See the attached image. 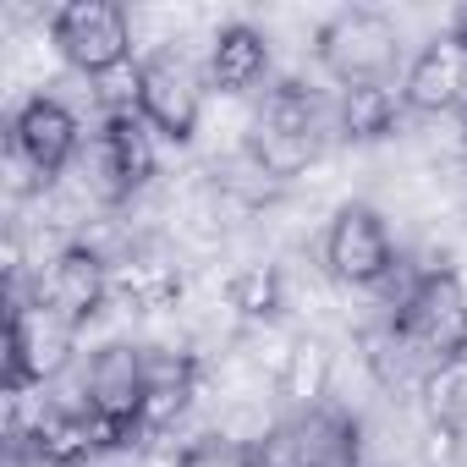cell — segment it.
Listing matches in <instances>:
<instances>
[{"label": "cell", "instance_id": "1", "mask_svg": "<svg viewBox=\"0 0 467 467\" xmlns=\"http://www.w3.org/2000/svg\"><path fill=\"white\" fill-rule=\"evenodd\" d=\"M390 330H396L429 368L462 358V352H467V292H462V281H456L451 270L423 275V281L407 292V303L396 308V325H390Z\"/></svg>", "mask_w": 467, "mask_h": 467}, {"label": "cell", "instance_id": "2", "mask_svg": "<svg viewBox=\"0 0 467 467\" xmlns=\"http://www.w3.org/2000/svg\"><path fill=\"white\" fill-rule=\"evenodd\" d=\"M319 61L347 88L379 83L385 67L396 61V28L379 12H341V17H330L319 28Z\"/></svg>", "mask_w": 467, "mask_h": 467}, {"label": "cell", "instance_id": "3", "mask_svg": "<svg viewBox=\"0 0 467 467\" xmlns=\"http://www.w3.org/2000/svg\"><path fill=\"white\" fill-rule=\"evenodd\" d=\"M50 34H56L61 56H67L78 72H88V78L116 72V67L127 61V50H132L127 17L110 6V0H72V6L56 12Z\"/></svg>", "mask_w": 467, "mask_h": 467}, {"label": "cell", "instance_id": "4", "mask_svg": "<svg viewBox=\"0 0 467 467\" xmlns=\"http://www.w3.org/2000/svg\"><path fill=\"white\" fill-rule=\"evenodd\" d=\"M72 341H78V325H67L56 308H12L6 319V390L17 396L28 379H50L67 368L72 358Z\"/></svg>", "mask_w": 467, "mask_h": 467}, {"label": "cell", "instance_id": "5", "mask_svg": "<svg viewBox=\"0 0 467 467\" xmlns=\"http://www.w3.org/2000/svg\"><path fill=\"white\" fill-rule=\"evenodd\" d=\"M154 176V138H149V121L138 110H110L105 116V132L94 143V160H88V182L105 203L116 198H132L143 182Z\"/></svg>", "mask_w": 467, "mask_h": 467}, {"label": "cell", "instance_id": "6", "mask_svg": "<svg viewBox=\"0 0 467 467\" xmlns=\"http://www.w3.org/2000/svg\"><path fill=\"white\" fill-rule=\"evenodd\" d=\"M132 94H138V116L154 127V132H165V138H176V143H187L192 138V127H198V78H192V67L182 61V56H154V61H143L138 67V78H132Z\"/></svg>", "mask_w": 467, "mask_h": 467}, {"label": "cell", "instance_id": "7", "mask_svg": "<svg viewBox=\"0 0 467 467\" xmlns=\"http://www.w3.org/2000/svg\"><path fill=\"white\" fill-rule=\"evenodd\" d=\"M325 265L347 286H374V281L390 275V237H385V225H379L374 209L347 203L336 214L330 237H325Z\"/></svg>", "mask_w": 467, "mask_h": 467}, {"label": "cell", "instance_id": "8", "mask_svg": "<svg viewBox=\"0 0 467 467\" xmlns=\"http://www.w3.org/2000/svg\"><path fill=\"white\" fill-rule=\"evenodd\" d=\"M143 401H149V352L105 347L88 363V412L132 429V423H143Z\"/></svg>", "mask_w": 467, "mask_h": 467}, {"label": "cell", "instance_id": "9", "mask_svg": "<svg viewBox=\"0 0 467 467\" xmlns=\"http://www.w3.org/2000/svg\"><path fill=\"white\" fill-rule=\"evenodd\" d=\"M12 154L23 165H34V176L50 182L78 154V121H72V110L56 105V99H45V94L28 99L17 110V121H12Z\"/></svg>", "mask_w": 467, "mask_h": 467}, {"label": "cell", "instance_id": "10", "mask_svg": "<svg viewBox=\"0 0 467 467\" xmlns=\"http://www.w3.org/2000/svg\"><path fill=\"white\" fill-rule=\"evenodd\" d=\"M462 99H467V50L445 34L407 67L401 105L418 116H440V110H456Z\"/></svg>", "mask_w": 467, "mask_h": 467}, {"label": "cell", "instance_id": "11", "mask_svg": "<svg viewBox=\"0 0 467 467\" xmlns=\"http://www.w3.org/2000/svg\"><path fill=\"white\" fill-rule=\"evenodd\" d=\"M110 297V270L94 248H67L56 265H50V281H45V308H56L67 325H88L99 314V303Z\"/></svg>", "mask_w": 467, "mask_h": 467}, {"label": "cell", "instance_id": "12", "mask_svg": "<svg viewBox=\"0 0 467 467\" xmlns=\"http://www.w3.org/2000/svg\"><path fill=\"white\" fill-rule=\"evenodd\" d=\"M265 67H270V50H265V39H259L254 28H225V34L214 39V50H209V78H214V88H225V94L254 88V83L265 78Z\"/></svg>", "mask_w": 467, "mask_h": 467}, {"label": "cell", "instance_id": "13", "mask_svg": "<svg viewBox=\"0 0 467 467\" xmlns=\"http://www.w3.org/2000/svg\"><path fill=\"white\" fill-rule=\"evenodd\" d=\"M116 292H127L138 308H160V303H171V297L182 292V275H176V265H171L165 254L132 248V254L121 259V270H116Z\"/></svg>", "mask_w": 467, "mask_h": 467}, {"label": "cell", "instance_id": "14", "mask_svg": "<svg viewBox=\"0 0 467 467\" xmlns=\"http://www.w3.org/2000/svg\"><path fill=\"white\" fill-rule=\"evenodd\" d=\"M396 127V94L385 83H358L341 94V132L368 143V138H385Z\"/></svg>", "mask_w": 467, "mask_h": 467}, {"label": "cell", "instance_id": "15", "mask_svg": "<svg viewBox=\"0 0 467 467\" xmlns=\"http://www.w3.org/2000/svg\"><path fill=\"white\" fill-rule=\"evenodd\" d=\"M187 396H192V368H187L182 358L149 352V401H143V423H149V429L171 423V418L187 407Z\"/></svg>", "mask_w": 467, "mask_h": 467}, {"label": "cell", "instance_id": "16", "mask_svg": "<svg viewBox=\"0 0 467 467\" xmlns=\"http://www.w3.org/2000/svg\"><path fill=\"white\" fill-rule=\"evenodd\" d=\"M423 396H429L434 423H445V429L467 423V352L451 358V363H434L423 374Z\"/></svg>", "mask_w": 467, "mask_h": 467}, {"label": "cell", "instance_id": "17", "mask_svg": "<svg viewBox=\"0 0 467 467\" xmlns=\"http://www.w3.org/2000/svg\"><path fill=\"white\" fill-rule=\"evenodd\" d=\"M231 308H237L243 319H270L281 308V275L270 265H248L231 275Z\"/></svg>", "mask_w": 467, "mask_h": 467}, {"label": "cell", "instance_id": "18", "mask_svg": "<svg viewBox=\"0 0 467 467\" xmlns=\"http://www.w3.org/2000/svg\"><path fill=\"white\" fill-rule=\"evenodd\" d=\"M325 385H330V352H325L319 341H297V347H292V358H286V396H297V401L319 407Z\"/></svg>", "mask_w": 467, "mask_h": 467}, {"label": "cell", "instance_id": "19", "mask_svg": "<svg viewBox=\"0 0 467 467\" xmlns=\"http://www.w3.org/2000/svg\"><path fill=\"white\" fill-rule=\"evenodd\" d=\"M254 467H308V445H303V423H275L270 434H259Z\"/></svg>", "mask_w": 467, "mask_h": 467}, {"label": "cell", "instance_id": "20", "mask_svg": "<svg viewBox=\"0 0 467 467\" xmlns=\"http://www.w3.org/2000/svg\"><path fill=\"white\" fill-rule=\"evenodd\" d=\"M451 39H456V45H462V50H467V6H462V12H456V17H451Z\"/></svg>", "mask_w": 467, "mask_h": 467}, {"label": "cell", "instance_id": "21", "mask_svg": "<svg viewBox=\"0 0 467 467\" xmlns=\"http://www.w3.org/2000/svg\"><path fill=\"white\" fill-rule=\"evenodd\" d=\"M456 116H462V132H467V99H462V105H456Z\"/></svg>", "mask_w": 467, "mask_h": 467}]
</instances>
